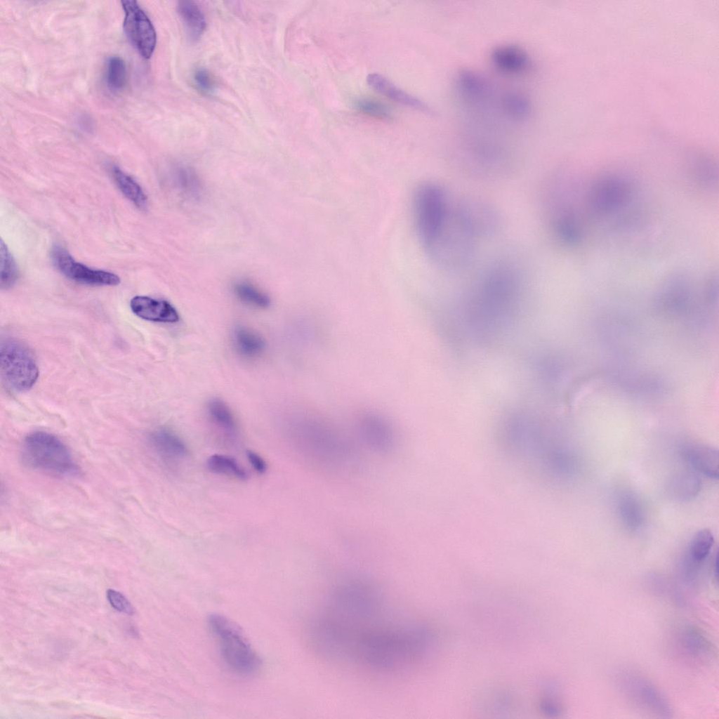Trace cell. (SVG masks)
Returning <instances> with one entry per match:
<instances>
[{"instance_id": "cell-17", "label": "cell", "mask_w": 719, "mask_h": 719, "mask_svg": "<svg viewBox=\"0 0 719 719\" xmlns=\"http://www.w3.org/2000/svg\"><path fill=\"white\" fill-rule=\"evenodd\" d=\"M149 442L152 450L166 463L185 459L188 450L184 442L172 431L160 428L151 433Z\"/></svg>"}, {"instance_id": "cell-13", "label": "cell", "mask_w": 719, "mask_h": 719, "mask_svg": "<svg viewBox=\"0 0 719 719\" xmlns=\"http://www.w3.org/2000/svg\"><path fill=\"white\" fill-rule=\"evenodd\" d=\"M357 429L364 444L377 454L392 451L395 443V433L390 421L374 411L362 412L357 421Z\"/></svg>"}, {"instance_id": "cell-30", "label": "cell", "mask_w": 719, "mask_h": 719, "mask_svg": "<svg viewBox=\"0 0 719 719\" xmlns=\"http://www.w3.org/2000/svg\"><path fill=\"white\" fill-rule=\"evenodd\" d=\"M355 107L362 113L380 119H387L390 113L384 104L368 98L357 100L355 103Z\"/></svg>"}, {"instance_id": "cell-11", "label": "cell", "mask_w": 719, "mask_h": 719, "mask_svg": "<svg viewBox=\"0 0 719 719\" xmlns=\"http://www.w3.org/2000/svg\"><path fill=\"white\" fill-rule=\"evenodd\" d=\"M124 11L123 27L129 40L145 58L152 55L157 42L154 27L136 1H121Z\"/></svg>"}, {"instance_id": "cell-8", "label": "cell", "mask_w": 719, "mask_h": 719, "mask_svg": "<svg viewBox=\"0 0 719 719\" xmlns=\"http://www.w3.org/2000/svg\"><path fill=\"white\" fill-rule=\"evenodd\" d=\"M618 687L635 706L656 715L668 718L672 708L662 692L645 676L631 671L616 675Z\"/></svg>"}, {"instance_id": "cell-32", "label": "cell", "mask_w": 719, "mask_h": 719, "mask_svg": "<svg viewBox=\"0 0 719 719\" xmlns=\"http://www.w3.org/2000/svg\"><path fill=\"white\" fill-rule=\"evenodd\" d=\"M700 480L694 474H688L678 480V494L683 499L694 496L700 488Z\"/></svg>"}, {"instance_id": "cell-16", "label": "cell", "mask_w": 719, "mask_h": 719, "mask_svg": "<svg viewBox=\"0 0 719 719\" xmlns=\"http://www.w3.org/2000/svg\"><path fill=\"white\" fill-rule=\"evenodd\" d=\"M492 61L499 71L511 75L526 72L530 67L527 53L521 47L513 44L496 46L492 52Z\"/></svg>"}, {"instance_id": "cell-1", "label": "cell", "mask_w": 719, "mask_h": 719, "mask_svg": "<svg viewBox=\"0 0 719 719\" xmlns=\"http://www.w3.org/2000/svg\"><path fill=\"white\" fill-rule=\"evenodd\" d=\"M384 598L345 610L321 609L308 623L307 640L322 659L378 676L407 673L425 657L426 629L389 613Z\"/></svg>"}, {"instance_id": "cell-31", "label": "cell", "mask_w": 719, "mask_h": 719, "mask_svg": "<svg viewBox=\"0 0 719 719\" xmlns=\"http://www.w3.org/2000/svg\"><path fill=\"white\" fill-rule=\"evenodd\" d=\"M194 81L197 88L205 94H210L216 88V82L213 75L206 68H197L193 75Z\"/></svg>"}, {"instance_id": "cell-27", "label": "cell", "mask_w": 719, "mask_h": 719, "mask_svg": "<svg viewBox=\"0 0 719 719\" xmlns=\"http://www.w3.org/2000/svg\"><path fill=\"white\" fill-rule=\"evenodd\" d=\"M714 537L707 529L699 531L693 537L689 550L690 558L694 564L703 562L710 553Z\"/></svg>"}, {"instance_id": "cell-15", "label": "cell", "mask_w": 719, "mask_h": 719, "mask_svg": "<svg viewBox=\"0 0 719 719\" xmlns=\"http://www.w3.org/2000/svg\"><path fill=\"white\" fill-rule=\"evenodd\" d=\"M130 307L136 315L148 321L173 323L179 319L175 308L163 300L137 296L131 300Z\"/></svg>"}, {"instance_id": "cell-7", "label": "cell", "mask_w": 719, "mask_h": 719, "mask_svg": "<svg viewBox=\"0 0 719 719\" xmlns=\"http://www.w3.org/2000/svg\"><path fill=\"white\" fill-rule=\"evenodd\" d=\"M1 376L10 390L23 393L30 390L39 377V368L28 347L22 342L7 338L1 343Z\"/></svg>"}, {"instance_id": "cell-14", "label": "cell", "mask_w": 719, "mask_h": 719, "mask_svg": "<svg viewBox=\"0 0 719 719\" xmlns=\"http://www.w3.org/2000/svg\"><path fill=\"white\" fill-rule=\"evenodd\" d=\"M678 652L687 660L695 664L709 662L714 656L713 647L703 632L694 626H685L676 637Z\"/></svg>"}, {"instance_id": "cell-10", "label": "cell", "mask_w": 719, "mask_h": 719, "mask_svg": "<svg viewBox=\"0 0 719 719\" xmlns=\"http://www.w3.org/2000/svg\"><path fill=\"white\" fill-rule=\"evenodd\" d=\"M632 192V186L626 179L616 176L603 177L590 190L588 205L598 215L612 213L628 204Z\"/></svg>"}, {"instance_id": "cell-3", "label": "cell", "mask_w": 719, "mask_h": 719, "mask_svg": "<svg viewBox=\"0 0 719 719\" xmlns=\"http://www.w3.org/2000/svg\"><path fill=\"white\" fill-rule=\"evenodd\" d=\"M453 199L437 183H420L412 195V216L417 237L424 251L434 242L446 223Z\"/></svg>"}, {"instance_id": "cell-23", "label": "cell", "mask_w": 719, "mask_h": 719, "mask_svg": "<svg viewBox=\"0 0 719 719\" xmlns=\"http://www.w3.org/2000/svg\"><path fill=\"white\" fill-rule=\"evenodd\" d=\"M619 511L623 522L631 529H636L643 522V513L640 501L634 494L624 493L619 501Z\"/></svg>"}, {"instance_id": "cell-26", "label": "cell", "mask_w": 719, "mask_h": 719, "mask_svg": "<svg viewBox=\"0 0 719 719\" xmlns=\"http://www.w3.org/2000/svg\"><path fill=\"white\" fill-rule=\"evenodd\" d=\"M237 297L243 303L258 308H266L270 304L268 295L251 283L240 282L234 287Z\"/></svg>"}, {"instance_id": "cell-2", "label": "cell", "mask_w": 719, "mask_h": 719, "mask_svg": "<svg viewBox=\"0 0 719 719\" xmlns=\"http://www.w3.org/2000/svg\"><path fill=\"white\" fill-rule=\"evenodd\" d=\"M291 434L298 450L319 464L345 466L354 457L352 444L346 435L331 422L313 413L296 418L291 425Z\"/></svg>"}, {"instance_id": "cell-9", "label": "cell", "mask_w": 719, "mask_h": 719, "mask_svg": "<svg viewBox=\"0 0 719 719\" xmlns=\"http://www.w3.org/2000/svg\"><path fill=\"white\" fill-rule=\"evenodd\" d=\"M455 210L464 225L479 241L489 238L501 227V216L494 205L480 197L463 196L454 201Z\"/></svg>"}, {"instance_id": "cell-25", "label": "cell", "mask_w": 719, "mask_h": 719, "mask_svg": "<svg viewBox=\"0 0 719 719\" xmlns=\"http://www.w3.org/2000/svg\"><path fill=\"white\" fill-rule=\"evenodd\" d=\"M208 411L213 423L230 435L237 431V424L229 407L220 400H213L208 404Z\"/></svg>"}, {"instance_id": "cell-24", "label": "cell", "mask_w": 719, "mask_h": 719, "mask_svg": "<svg viewBox=\"0 0 719 719\" xmlns=\"http://www.w3.org/2000/svg\"><path fill=\"white\" fill-rule=\"evenodd\" d=\"M206 466L213 473L228 475L240 480L248 478L245 468L235 459L227 455H211L206 461Z\"/></svg>"}, {"instance_id": "cell-34", "label": "cell", "mask_w": 719, "mask_h": 719, "mask_svg": "<svg viewBox=\"0 0 719 719\" xmlns=\"http://www.w3.org/2000/svg\"><path fill=\"white\" fill-rule=\"evenodd\" d=\"M246 456L249 463L256 472L263 474L267 470V463L259 454L250 450L247 451Z\"/></svg>"}, {"instance_id": "cell-18", "label": "cell", "mask_w": 719, "mask_h": 719, "mask_svg": "<svg viewBox=\"0 0 719 719\" xmlns=\"http://www.w3.org/2000/svg\"><path fill=\"white\" fill-rule=\"evenodd\" d=\"M368 84L375 91L385 95L392 100L423 112H429L428 107L420 100L399 88L384 77L370 74L367 79Z\"/></svg>"}, {"instance_id": "cell-29", "label": "cell", "mask_w": 719, "mask_h": 719, "mask_svg": "<svg viewBox=\"0 0 719 719\" xmlns=\"http://www.w3.org/2000/svg\"><path fill=\"white\" fill-rule=\"evenodd\" d=\"M107 84L114 90L121 89L126 81V67L124 61L118 56L111 57L107 65Z\"/></svg>"}, {"instance_id": "cell-28", "label": "cell", "mask_w": 719, "mask_h": 719, "mask_svg": "<svg viewBox=\"0 0 719 719\" xmlns=\"http://www.w3.org/2000/svg\"><path fill=\"white\" fill-rule=\"evenodd\" d=\"M1 288L8 289L15 283L18 277L16 263L4 241L1 240Z\"/></svg>"}, {"instance_id": "cell-12", "label": "cell", "mask_w": 719, "mask_h": 719, "mask_svg": "<svg viewBox=\"0 0 719 719\" xmlns=\"http://www.w3.org/2000/svg\"><path fill=\"white\" fill-rule=\"evenodd\" d=\"M51 258L56 268L76 282L91 286H116L121 282L119 277L112 272L92 269L75 260L69 251L60 245L53 246Z\"/></svg>"}, {"instance_id": "cell-6", "label": "cell", "mask_w": 719, "mask_h": 719, "mask_svg": "<svg viewBox=\"0 0 719 719\" xmlns=\"http://www.w3.org/2000/svg\"><path fill=\"white\" fill-rule=\"evenodd\" d=\"M22 458L28 466L58 477L79 473L68 447L55 435L44 431L29 434L24 440Z\"/></svg>"}, {"instance_id": "cell-4", "label": "cell", "mask_w": 719, "mask_h": 719, "mask_svg": "<svg viewBox=\"0 0 719 719\" xmlns=\"http://www.w3.org/2000/svg\"><path fill=\"white\" fill-rule=\"evenodd\" d=\"M477 244L478 240L459 218L453 200L450 215L443 229L425 251L437 267L458 271L472 263Z\"/></svg>"}, {"instance_id": "cell-33", "label": "cell", "mask_w": 719, "mask_h": 719, "mask_svg": "<svg viewBox=\"0 0 719 719\" xmlns=\"http://www.w3.org/2000/svg\"><path fill=\"white\" fill-rule=\"evenodd\" d=\"M107 597L110 605L117 611L127 614H133L134 613L133 606L121 593L113 589H109L107 592Z\"/></svg>"}, {"instance_id": "cell-19", "label": "cell", "mask_w": 719, "mask_h": 719, "mask_svg": "<svg viewBox=\"0 0 719 719\" xmlns=\"http://www.w3.org/2000/svg\"><path fill=\"white\" fill-rule=\"evenodd\" d=\"M685 459L698 471L712 479L718 477V451L706 446H690L683 451Z\"/></svg>"}, {"instance_id": "cell-20", "label": "cell", "mask_w": 719, "mask_h": 719, "mask_svg": "<svg viewBox=\"0 0 719 719\" xmlns=\"http://www.w3.org/2000/svg\"><path fill=\"white\" fill-rule=\"evenodd\" d=\"M177 10L190 39L192 41L200 39L206 22L198 4L191 1H180L178 3Z\"/></svg>"}, {"instance_id": "cell-21", "label": "cell", "mask_w": 719, "mask_h": 719, "mask_svg": "<svg viewBox=\"0 0 719 719\" xmlns=\"http://www.w3.org/2000/svg\"><path fill=\"white\" fill-rule=\"evenodd\" d=\"M112 178L122 194L136 206L146 209L147 198L140 185L117 166L111 169Z\"/></svg>"}, {"instance_id": "cell-22", "label": "cell", "mask_w": 719, "mask_h": 719, "mask_svg": "<svg viewBox=\"0 0 719 719\" xmlns=\"http://www.w3.org/2000/svg\"><path fill=\"white\" fill-rule=\"evenodd\" d=\"M234 343L237 352L246 358L259 356L265 348L264 340L258 333L242 326L235 331Z\"/></svg>"}, {"instance_id": "cell-5", "label": "cell", "mask_w": 719, "mask_h": 719, "mask_svg": "<svg viewBox=\"0 0 719 719\" xmlns=\"http://www.w3.org/2000/svg\"><path fill=\"white\" fill-rule=\"evenodd\" d=\"M208 626L230 669L245 676L257 672L260 659L238 625L222 614H212Z\"/></svg>"}]
</instances>
